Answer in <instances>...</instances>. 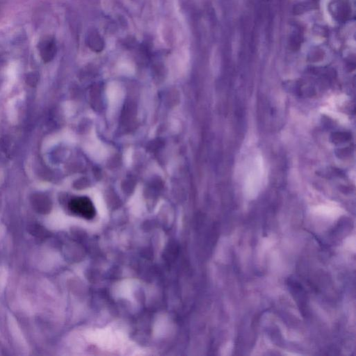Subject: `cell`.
Segmentation results:
<instances>
[{
  "mask_svg": "<svg viewBox=\"0 0 356 356\" xmlns=\"http://www.w3.org/2000/svg\"><path fill=\"white\" fill-rule=\"evenodd\" d=\"M69 208L74 213L86 219H91L95 215V209L92 201L86 197H78L69 203Z\"/></svg>",
  "mask_w": 356,
  "mask_h": 356,
  "instance_id": "obj_1",
  "label": "cell"
}]
</instances>
